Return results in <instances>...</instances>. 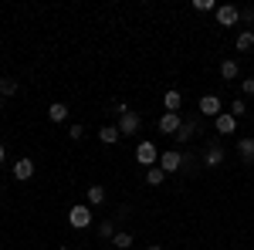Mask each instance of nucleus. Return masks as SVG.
<instances>
[{"label": "nucleus", "mask_w": 254, "mask_h": 250, "mask_svg": "<svg viewBox=\"0 0 254 250\" xmlns=\"http://www.w3.org/2000/svg\"><path fill=\"white\" fill-rule=\"evenodd\" d=\"M68 223H71L75 230H85V227L92 223V206H88V203H78V206H71V210H68Z\"/></svg>", "instance_id": "f257e3e1"}, {"label": "nucleus", "mask_w": 254, "mask_h": 250, "mask_svg": "<svg viewBox=\"0 0 254 250\" xmlns=\"http://www.w3.org/2000/svg\"><path fill=\"white\" fill-rule=\"evenodd\" d=\"M136 159L146 166V169H153V166L159 162V149L153 146V142H139L136 146Z\"/></svg>", "instance_id": "f03ea898"}, {"label": "nucleus", "mask_w": 254, "mask_h": 250, "mask_svg": "<svg viewBox=\"0 0 254 250\" xmlns=\"http://www.w3.org/2000/svg\"><path fill=\"white\" fill-rule=\"evenodd\" d=\"M214 14H217V24H220V27H234L237 20H241V10L231 7V3H220Z\"/></svg>", "instance_id": "7ed1b4c3"}, {"label": "nucleus", "mask_w": 254, "mask_h": 250, "mask_svg": "<svg viewBox=\"0 0 254 250\" xmlns=\"http://www.w3.org/2000/svg\"><path fill=\"white\" fill-rule=\"evenodd\" d=\"M159 169H163V173H176V169H183V152H176V149L159 152Z\"/></svg>", "instance_id": "20e7f679"}, {"label": "nucleus", "mask_w": 254, "mask_h": 250, "mask_svg": "<svg viewBox=\"0 0 254 250\" xmlns=\"http://www.w3.org/2000/svg\"><path fill=\"white\" fill-rule=\"evenodd\" d=\"M139 125H142V118H139L132 108H129L126 115H119V135H136Z\"/></svg>", "instance_id": "39448f33"}, {"label": "nucleus", "mask_w": 254, "mask_h": 250, "mask_svg": "<svg viewBox=\"0 0 254 250\" xmlns=\"http://www.w3.org/2000/svg\"><path fill=\"white\" fill-rule=\"evenodd\" d=\"M180 125H183L180 112H163V118H159V132H163V135H176V132H180Z\"/></svg>", "instance_id": "423d86ee"}, {"label": "nucleus", "mask_w": 254, "mask_h": 250, "mask_svg": "<svg viewBox=\"0 0 254 250\" xmlns=\"http://www.w3.org/2000/svg\"><path fill=\"white\" fill-rule=\"evenodd\" d=\"M220 112H224V105H220V98H217V95H203V98H200V115L217 118Z\"/></svg>", "instance_id": "0eeeda50"}, {"label": "nucleus", "mask_w": 254, "mask_h": 250, "mask_svg": "<svg viewBox=\"0 0 254 250\" xmlns=\"http://www.w3.org/2000/svg\"><path fill=\"white\" fill-rule=\"evenodd\" d=\"M214 125H217V132H220V135H234L237 132V118L231 115V112H220V115L214 118Z\"/></svg>", "instance_id": "6e6552de"}, {"label": "nucleus", "mask_w": 254, "mask_h": 250, "mask_svg": "<svg viewBox=\"0 0 254 250\" xmlns=\"http://www.w3.org/2000/svg\"><path fill=\"white\" fill-rule=\"evenodd\" d=\"M31 176H34V159H17V162H14V179L24 183V179H31Z\"/></svg>", "instance_id": "1a4fd4ad"}, {"label": "nucleus", "mask_w": 254, "mask_h": 250, "mask_svg": "<svg viewBox=\"0 0 254 250\" xmlns=\"http://www.w3.org/2000/svg\"><path fill=\"white\" fill-rule=\"evenodd\" d=\"M237 152L244 162H254V139L251 135H244V139H237Z\"/></svg>", "instance_id": "9d476101"}, {"label": "nucleus", "mask_w": 254, "mask_h": 250, "mask_svg": "<svg viewBox=\"0 0 254 250\" xmlns=\"http://www.w3.org/2000/svg\"><path fill=\"white\" fill-rule=\"evenodd\" d=\"M98 139H102L105 146H116L119 139H122V135H119V125H102V129H98Z\"/></svg>", "instance_id": "9b49d317"}, {"label": "nucleus", "mask_w": 254, "mask_h": 250, "mask_svg": "<svg viewBox=\"0 0 254 250\" xmlns=\"http://www.w3.org/2000/svg\"><path fill=\"white\" fill-rule=\"evenodd\" d=\"M220 162H224V149H220V146H210V149H207V159H203V166H207V169H217Z\"/></svg>", "instance_id": "f8f14e48"}, {"label": "nucleus", "mask_w": 254, "mask_h": 250, "mask_svg": "<svg viewBox=\"0 0 254 250\" xmlns=\"http://www.w3.org/2000/svg\"><path fill=\"white\" fill-rule=\"evenodd\" d=\"M48 118H51V122H64V118H68V105H64V101L48 105Z\"/></svg>", "instance_id": "ddd939ff"}, {"label": "nucleus", "mask_w": 254, "mask_h": 250, "mask_svg": "<svg viewBox=\"0 0 254 250\" xmlns=\"http://www.w3.org/2000/svg\"><path fill=\"white\" fill-rule=\"evenodd\" d=\"M234 48H237V51H251V48H254V31H241L237 41H234Z\"/></svg>", "instance_id": "4468645a"}, {"label": "nucleus", "mask_w": 254, "mask_h": 250, "mask_svg": "<svg viewBox=\"0 0 254 250\" xmlns=\"http://www.w3.org/2000/svg\"><path fill=\"white\" fill-rule=\"evenodd\" d=\"M237 75H241L237 61H224V64H220V78H224V81H234Z\"/></svg>", "instance_id": "2eb2a0df"}, {"label": "nucleus", "mask_w": 254, "mask_h": 250, "mask_svg": "<svg viewBox=\"0 0 254 250\" xmlns=\"http://www.w3.org/2000/svg\"><path fill=\"white\" fill-rule=\"evenodd\" d=\"M163 105H166V112H176V108L183 105V95H180V92H166V95H163Z\"/></svg>", "instance_id": "dca6fc26"}, {"label": "nucleus", "mask_w": 254, "mask_h": 250, "mask_svg": "<svg viewBox=\"0 0 254 250\" xmlns=\"http://www.w3.org/2000/svg\"><path fill=\"white\" fill-rule=\"evenodd\" d=\"M193 132H196L193 122H183V125H180V132H176L173 139H176V142H190V139H193Z\"/></svg>", "instance_id": "f3484780"}, {"label": "nucleus", "mask_w": 254, "mask_h": 250, "mask_svg": "<svg viewBox=\"0 0 254 250\" xmlns=\"http://www.w3.org/2000/svg\"><path fill=\"white\" fill-rule=\"evenodd\" d=\"M17 95V81L14 78H0V98H10Z\"/></svg>", "instance_id": "a211bd4d"}, {"label": "nucleus", "mask_w": 254, "mask_h": 250, "mask_svg": "<svg viewBox=\"0 0 254 250\" xmlns=\"http://www.w3.org/2000/svg\"><path fill=\"white\" fill-rule=\"evenodd\" d=\"M102 203H105V190L102 186H92L88 190V206H102Z\"/></svg>", "instance_id": "6ab92c4d"}, {"label": "nucleus", "mask_w": 254, "mask_h": 250, "mask_svg": "<svg viewBox=\"0 0 254 250\" xmlns=\"http://www.w3.org/2000/svg\"><path fill=\"white\" fill-rule=\"evenodd\" d=\"M163 179H166V173H163L159 166H153V169H146V183H149V186H159Z\"/></svg>", "instance_id": "aec40b11"}, {"label": "nucleus", "mask_w": 254, "mask_h": 250, "mask_svg": "<svg viewBox=\"0 0 254 250\" xmlns=\"http://www.w3.org/2000/svg\"><path fill=\"white\" fill-rule=\"evenodd\" d=\"M112 244H116L119 250H129V247H132V233H116V237H112Z\"/></svg>", "instance_id": "412c9836"}, {"label": "nucleus", "mask_w": 254, "mask_h": 250, "mask_svg": "<svg viewBox=\"0 0 254 250\" xmlns=\"http://www.w3.org/2000/svg\"><path fill=\"white\" fill-rule=\"evenodd\" d=\"M98 237H105V240H112V237H116V227H112V220H102V223H98Z\"/></svg>", "instance_id": "4be33fe9"}, {"label": "nucleus", "mask_w": 254, "mask_h": 250, "mask_svg": "<svg viewBox=\"0 0 254 250\" xmlns=\"http://www.w3.org/2000/svg\"><path fill=\"white\" fill-rule=\"evenodd\" d=\"M193 10L196 14H207V10H217L214 0H193Z\"/></svg>", "instance_id": "5701e85b"}, {"label": "nucleus", "mask_w": 254, "mask_h": 250, "mask_svg": "<svg viewBox=\"0 0 254 250\" xmlns=\"http://www.w3.org/2000/svg\"><path fill=\"white\" fill-rule=\"evenodd\" d=\"M244 112H248V105H244V98H234V101H231V115H234V118H241Z\"/></svg>", "instance_id": "b1692460"}, {"label": "nucleus", "mask_w": 254, "mask_h": 250, "mask_svg": "<svg viewBox=\"0 0 254 250\" xmlns=\"http://www.w3.org/2000/svg\"><path fill=\"white\" fill-rule=\"evenodd\" d=\"M241 92H244V95H254V78H248V81H241Z\"/></svg>", "instance_id": "393cba45"}, {"label": "nucleus", "mask_w": 254, "mask_h": 250, "mask_svg": "<svg viewBox=\"0 0 254 250\" xmlns=\"http://www.w3.org/2000/svg\"><path fill=\"white\" fill-rule=\"evenodd\" d=\"M68 135H71V139H75V142H78L81 135H85V129H81V125H71V129H68Z\"/></svg>", "instance_id": "a878e982"}, {"label": "nucleus", "mask_w": 254, "mask_h": 250, "mask_svg": "<svg viewBox=\"0 0 254 250\" xmlns=\"http://www.w3.org/2000/svg\"><path fill=\"white\" fill-rule=\"evenodd\" d=\"M146 250H163V247H159V244H153V247H146Z\"/></svg>", "instance_id": "bb28decb"}, {"label": "nucleus", "mask_w": 254, "mask_h": 250, "mask_svg": "<svg viewBox=\"0 0 254 250\" xmlns=\"http://www.w3.org/2000/svg\"><path fill=\"white\" fill-rule=\"evenodd\" d=\"M0 162H3V146H0Z\"/></svg>", "instance_id": "cd10ccee"}, {"label": "nucleus", "mask_w": 254, "mask_h": 250, "mask_svg": "<svg viewBox=\"0 0 254 250\" xmlns=\"http://www.w3.org/2000/svg\"><path fill=\"white\" fill-rule=\"evenodd\" d=\"M0 108H3V98H0Z\"/></svg>", "instance_id": "c85d7f7f"}]
</instances>
